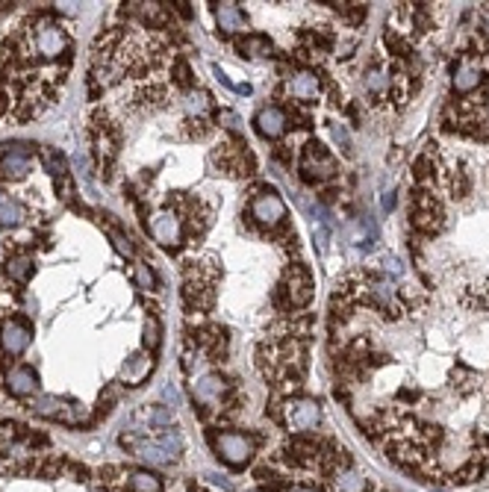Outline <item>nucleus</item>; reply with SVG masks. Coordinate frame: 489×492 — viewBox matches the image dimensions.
<instances>
[{"mask_svg":"<svg viewBox=\"0 0 489 492\" xmlns=\"http://www.w3.org/2000/svg\"><path fill=\"white\" fill-rule=\"evenodd\" d=\"M71 195H74V186H71L68 177H62V183H60V198H62V201H71Z\"/></svg>","mask_w":489,"mask_h":492,"instance_id":"obj_33","label":"nucleus"},{"mask_svg":"<svg viewBox=\"0 0 489 492\" xmlns=\"http://www.w3.org/2000/svg\"><path fill=\"white\" fill-rule=\"evenodd\" d=\"M45 168L53 174V177H62L65 174V160H62V153H56V151H45Z\"/></svg>","mask_w":489,"mask_h":492,"instance_id":"obj_28","label":"nucleus"},{"mask_svg":"<svg viewBox=\"0 0 489 492\" xmlns=\"http://www.w3.org/2000/svg\"><path fill=\"white\" fill-rule=\"evenodd\" d=\"M192 395H194V401L204 404V407L219 404L221 395H224V378L215 375V371H204V375H198L192 381Z\"/></svg>","mask_w":489,"mask_h":492,"instance_id":"obj_10","label":"nucleus"},{"mask_svg":"<svg viewBox=\"0 0 489 492\" xmlns=\"http://www.w3.org/2000/svg\"><path fill=\"white\" fill-rule=\"evenodd\" d=\"M330 136H334V142L342 148V153L351 156V136H348V127H345V124H334V127H330Z\"/></svg>","mask_w":489,"mask_h":492,"instance_id":"obj_29","label":"nucleus"},{"mask_svg":"<svg viewBox=\"0 0 489 492\" xmlns=\"http://www.w3.org/2000/svg\"><path fill=\"white\" fill-rule=\"evenodd\" d=\"M68 50V33L53 24V21H42L35 27V53L42 59H56Z\"/></svg>","mask_w":489,"mask_h":492,"instance_id":"obj_4","label":"nucleus"},{"mask_svg":"<svg viewBox=\"0 0 489 492\" xmlns=\"http://www.w3.org/2000/svg\"><path fill=\"white\" fill-rule=\"evenodd\" d=\"M0 201H4V192H0Z\"/></svg>","mask_w":489,"mask_h":492,"instance_id":"obj_37","label":"nucleus"},{"mask_svg":"<svg viewBox=\"0 0 489 492\" xmlns=\"http://www.w3.org/2000/svg\"><path fill=\"white\" fill-rule=\"evenodd\" d=\"M24 219H27V212H24L21 201L4 195V201H0V227H18V224H24Z\"/></svg>","mask_w":489,"mask_h":492,"instance_id":"obj_19","label":"nucleus"},{"mask_svg":"<svg viewBox=\"0 0 489 492\" xmlns=\"http://www.w3.org/2000/svg\"><path fill=\"white\" fill-rule=\"evenodd\" d=\"M133 280H136V286H139L142 292H150V289L156 286V278H153V271H150L148 263H136V268H133Z\"/></svg>","mask_w":489,"mask_h":492,"instance_id":"obj_24","label":"nucleus"},{"mask_svg":"<svg viewBox=\"0 0 489 492\" xmlns=\"http://www.w3.org/2000/svg\"><path fill=\"white\" fill-rule=\"evenodd\" d=\"M215 21L221 33H239L245 27V15L236 4H215Z\"/></svg>","mask_w":489,"mask_h":492,"instance_id":"obj_18","label":"nucleus"},{"mask_svg":"<svg viewBox=\"0 0 489 492\" xmlns=\"http://www.w3.org/2000/svg\"><path fill=\"white\" fill-rule=\"evenodd\" d=\"M30 410L35 416H45V419H56V422H65V425H74L83 419V407L74 404V401H65V398H53V395H42L30 404Z\"/></svg>","mask_w":489,"mask_h":492,"instance_id":"obj_3","label":"nucleus"},{"mask_svg":"<svg viewBox=\"0 0 489 492\" xmlns=\"http://www.w3.org/2000/svg\"><path fill=\"white\" fill-rule=\"evenodd\" d=\"M289 92H292V97H298V101H316V94H319V77L312 74V71H298L289 80Z\"/></svg>","mask_w":489,"mask_h":492,"instance_id":"obj_17","label":"nucleus"},{"mask_svg":"<svg viewBox=\"0 0 489 492\" xmlns=\"http://www.w3.org/2000/svg\"><path fill=\"white\" fill-rule=\"evenodd\" d=\"M160 345V322L148 319L145 322V348H156Z\"/></svg>","mask_w":489,"mask_h":492,"instance_id":"obj_31","label":"nucleus"},{"mask_svg":"<svg viewBox=\"0 0 489 492\" xmlns=\"http://www.w3.org/2000/svg\"><path fill=\"white\" fill-rule=\"evenodd\" d=\"M171 422H174V416L168 412V407H163V404H153V407H142L139 412L133 416V427L139 430L142 437H148V434H153V430H165V427H171Z\"/></svg>","mask_w":489,"mask_h":492,"instance_id":"obj_12","label":"nucleus"},{"mask_svg":"<svg viewBox=\"0 0 489 492\" xmlns=\"http://www.w3.org/2000/svg\"><path fill=\"white\" fill-rule=\"evenodd\" d=\"M383 268H389V274H401V271H404V266H401L398 257H386V260H383Z\"/></svg>","mask_w":489,"mask_h":492,"instance_id":"obj_32","label":"nucleus"},{"mask_svg":"<svg viewBox=\"0 0 489 492\" xmlns=\"http://www.w3.org/2000/svg\"><path fill=\"white\" fill-rule=\"evenodd\" d=\"M336 492H366V478L360 475L357 469H342V471H336Z\"/></svg>","mask_w":489,"mask_h":492,"instance_id":"obj_21","label":"nucleus"},{"mask_svg":"<svg viewBox=\"0 0 489 492\" xmlns=\"http://www.w3.org/2000/svg\"><path fill=\"white\" fill-rule=\"evenodd\" d=\"M392 207H395V198H392V192H389L383 198V209H392Z\"/></svg>","mask_w":489,"mask_h":492,"instance_id":"obj_35","label":"nucleus"},{"mask_svg":"<svg viewBox=\"0 0 489 492\" xmlns=\"http://www.w3.org/2000/svg\"><path fill=\"white\" fill-rule=\"evenodd\" d=\"M286 492H319V489H312V486H292V489H286Z\"/></svg>","mask_w":489,"mask_h":492,"instance_id":"obj_36","label":"nucleus"},{"mask_svg":"<svg viewBox=\"0 0 489 492\" xmlns=\"http://www.w3.org/2000/svg\"><path fill=\"white\" fill-rule=\"evenodd\" d=\"M150 236L156 242H160L163 248H174V245H180L183 239V222H180V215L177 212H160L156 219L150 222Z\"/></svg>","mask_w":489,"mask_h":492,"instance_id":"obj_7","label":"nucleus"},{"mask_svg":"<svg viewBox=\"0 0 489 492\" xmlns=\"http://www.w3.org/2000/svg\"><path fill=\"white\" fill-rule=\"evenodd\" d=\"M6 389L12 392L15 398H27L38 392V378L30 366H12L6 371Z\"/></svg>","mask_w":489,"mask_h":492,"instance_id":"obj_13","label":"nucleus"},{"mask_svg":"<svg viewBox=\"0 0 489 492\" xmlns=\"http://www.w3.org/2000/svg\"><path fill=\"white\" fill-rule=\"evenodd\" d=\"M251 215L257 219L260 224H268V227H278L283 219H286V204L278 192H260L257 198L251 201Z\"/></svg>","mask_w":489,"mask_h":492,"instance_id":"obj_5","label":"nucleus"},{"mask_svg":"<svg viewBox=\"0 0 489 492\" xmlns=\"http://www.w3.org/2000/svg\"><path fill=\"white\" fill-rule=\"evenodd\" d=\"M124 445L136 451V457H142L150 466H168L171 460L180 457L183 451V437L177 430H160V434H148V437H124Z\"/></svg>","mask_w":489,"mask_h":492,"instance_id":"obj_1","label":"nucleus"},{"mask_svg":"<svg viewBox=\"0 0 489 492\" xmlns=\"http://www.w3.org/2000/svg\"><path fill=\"white\" fill-rule=\"evenodd\" d=\"M186 109H189L192 115H204V112L209 109V94H207V92H192V94L186 97Z\"/></svg>","mask_w":489,"mask_h":492,"instance_id":"obj_26","label":"nucleus"},{"mask_svg":"<svg viewBox=\"0 0 489 492\" xmlns=\"http://www.w3.org/2000/svg\"><path fill=\"white\" fill-rule=\"evenodd\" d=\"M309 298H312V280L301 266H295L289 274V301L292 307H304Z\"/></svg>","mask_w":489,"mask_h":492,"instance_id":"obj_16","label":"nucleus"},{"mask_svg":"<svg viewBox=\"0 0 489 492\" xmlns=\"http://www.w3.org/2000/svg\"><path fill=\"white\" fill-rule=\"evenodd\" d=\"M304 171L309 180H327V177H334L336 174V163H334V156H327L322 151V145H307V153H304Z\"/></svg>","mask_w":489,"mask_h":492,"instance_id":"obj_11","label":"nucleus"},{"mask_svg":"<svg viewBox=\"0 0 489 492\" xmlns=\"http://www.w3.org/2000/svg\"><path fill=\"white\" fill-rule=\"evenodd\" d=\"M483 80V74L475 62H468V59H463V62L454 68V77H451V86L457 94H468V92H475Z\"/></svg>","mask_w":489,"mask_h":492,"instance_id":"obj_15","label":"nucleus"},{"mask_svg":"<svg viewBox=\"0 0 489 492\" xmlns=\"http://www.w3.org/2000/svg\"><path fill=\"white\" fill-rule=\"evenodd\" d=\"M130 489L133 492H163V483L150 471H133L130 475Z\"/></svg>","mask_w":489,"mask_h":492,"instance_id":"obj_23","label":"nucleus"},{"mask_svg":"<svg viewBox=\"0 0 489 492\" xmlns=\"http://www.w3.org/2000/svg\"><path fill=\"white\" fill-rule=\"evenodd\" d=\"M242 50H251V56H265L271 50V42H268V38H257V35H253V38H248V42L242 45Z\"/></svg>","mask_w":489,"mask_h":492,"instance_id":"obj_30","label":"nucleus"},{"mask_svg":"<svg viewBox=\"0 0 489 492\" xmlns=\"http://www.w3.org/2000/svg\"><path fill=\"white\" fill-rule=\"evenodd\" d=\"M30 339H33V333H30V327L24 322L6 319L4 324H0V345H4V351L9 354V357L24 354L30 348Z\"/></svg>","mask_w":489,"mask_h":492,"instance_id":"obj_9","label":"nucleus"},{"mask_svg":"<svg viewBox=\"0 0 489 492\" xmlns=\"http://www.w3.org/2000/svg\"><path fill=\"white\" fill-rule=\"evenodd\" d=\"M286 422L295 430H316L322 422V407L309 398H295L286 404Z\"/></svg>","mask_w":489,"mask_h":492,"instance_id":"obj_6","label":"nucleus"},{"mask_svg":"<svg viewBox=\"0 0 489 492\" xmlns=\"http://www.w3.org/2000/svg\"><path fill=\"white\" fill-rule=\"evenodd\" d=\"M221 121H224L227 130H239V118L233 115V112H221Z\"/></svg>","mask_w":489,"mask_h":492,"instance_id":"obj_34","label":"nucleus"},{"mask_svg":"<svg viewBox=\"0 0 489 492\" xmlns=\"http://www.w3.org/2000/svg\"><path fill=\"white\" fill-rule=\"evenodd\" d=\"M386 86H389V77H386V71H380V68H371V71L366 74V89H368L371 94H383V92H386Z\"/></svg>","mask_w":489,"mask_h":492,"instance_id":"obj_25","label":"nucleus"},{"mask_svg":"<svg viewBox=\"0 0 489 492\" xmlns=\"http://www.w3.org/2000/svg\"><path fill=\"white\" fill-rule=\"evenodd\" d=\"M212 445L227 466H236V469L245 466L253 454V439L245 434H236V430H224V434H219L212 439Z\"/></svg>","mask_w":489,"mask_h":492,"instance_id":"obj_2","label":"nucleus"},{"mask_svg":"<svg viewBox=\"0 0 489 492\" xmlns=\"http://www.w3.org/2000/svg\"><path fill=\"white\" fill-rule=\"evenodd\" d=\"M33 171V156H30V145H6V153L4 160H0V174L4 177H12V180H18V177H24Z\"/></svg>","mask_w":489,"mask_h":492,"instance_id":"obj_8","label":"nucleus"},{"mask_svg":"<svg viewBox=\"0 0 489 492\" xmlns=\"http://www.w3.org/2000/svg\"><path fill=\"white\" fill-rule=\"evenodd\" d=\"M253 124H257V133L265 136V139H278V136H283L289 121L280 106H263L257 112V118H253Z\"/></svg>","mask_w":489,"mask_h":492,"instance_id":"obj_14","label":"nucleus"},{"mask_svg":"<svg viewBox=\"0 0 489 492\" xmlns=\"http://www.w3.org/2000/svg\"><path fill=\"white\" fill-rule=\"evenodd\" d=\"M109 239H112V245H115V251L121 253V257H133L136 253V248H133V242L127 239V236L121 233V230H115V227H109Z\"/></svg>","mask_w":489,"mask_h":492,"instance_id":"obj_27","label":"nucleus"},{"mask_svg":"<svg viewBox=\"0 0 489 492\" xmlns=\"http://www.w3.org/2000/svg\"><path fill=\"white\" fill-rule=\"evenodd\" d=\"M150 371V360L148 357H142V354H136V357H130L127 360V366H124V381L127 383H142V378Z\"/></svg>","mask_w":489,"mask_h":492,"instance_id":"obj_22","label":"nucleus"},{"mask_svg":"<svg viewBox=\"0 0 489 492\" xmlns=\"http://www.w3.org/2000/svg\"><path fill=\"white\" fill-rule=\"evenodd\" d=\"M6 278L15 283H27V278L33 274V257L30 253H15V257L6 260Z\"/></svg>","mask_w":489,"mask_h":492,"instance_id":"obj_20","label":"nucleus"}]
</instances>
